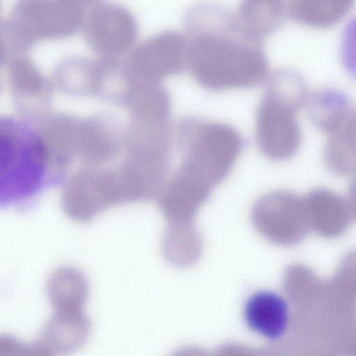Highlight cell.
I'll return each instance as SVG.
<instances>
[{
	"instance_id": "cell-8",
	"label": "cell",
	"mask_w": 356,
	"mask_h": 356,
	"mask_svg": "<svg viewBox=\"0 0 356 356\" xmlns=\"http://www.w3.org/2000/svg\"><path fill=\"white\" fill-rule=\"evenodd\" d=\"M44 325L41 340L55 355L64 356L80 348L87 341L90 323L83 311L58 309Z\"/></svg>"
},
{
	"instance_id": "cell-14",
	"label": "cell",
	"mask_w": 356,
	"mask_h": 356,
	"mask_svg": "<svg viewBox=\"0 0 356 356\" xmlns=\"http://www.w3.org/2000/svg\"><path fill=\"white\" fill-rule=\"evenodd\" d=\"M347 201L348 202L353 218L356 219V175L350 183Z\"/></svg>"
},
{
	"instance_id": "cell-4",
	"label": "cell",
	"mask_w": 356,
	"mask_h": 356,
	"mask_svg": "<svg viewBox=\"0 0 356 356\" xmlns=\"http://www.w3.org/2000/svg\"><path fill=\"white\" fill-rule=\"evenodd\" d=\"M250 218L256 231L278 245H296L309 231L303 197L288 191L261 196L254 204Z\"/></svg>"
},
{
	"instance_id": "cell-5",
	"label": "cell",
	"mask_w": 356,
	"mask_h": 356,
	"mask_svg": "<svg viewBox=\"0 0 356 356\" xmlns=\"http://www.w3.org/2000/svg\"><path fill=\"white\" fill-rule=\"evenodd\" d=\"M243 316L252 332L270 341L282 338L291 321L287 300L270 290H260L250 295L245 302Z\"/></svg>"
},
{
	"instance_id": "cell-7",
	"label": "cell",
	"mask_w": 356,
	"mask_h": 356,
	"mask_svg": "<svg viewBox=\"0 0 356 356\" xmlns=\"http://www.w3.org/2000/svg\"><path fill=\"white\" fill-rule=\"evenodd\" d=\"M187 39L175 30L163 32L152 39L143 52V66L154 81L179 74L187 70Z\"/></svg>"
},
{
	"instance_id": "cell-12",
	"label": "cell",
	"mask_w": 356,
	"mask_h": 356,
	"mask_svg": "<svg viewBox=\"0 0 356 356\" xmlns=\"http://www.w3.org/2000/svg\"><path fill=\"white\" fill-rule=\"evenodd\" d=\"M0 356H55L41 341L25 343L10 334L0 338Z\"/></svg>"
},
{
	"instance_id": "cell-6",
	"label": "cell",
	"mask_w": 356,
	"mask_h": 356,
	"mask_svg": "<svg viewBox=\"0 0 356 356\" xmlns=\"http://www.w3.org/2000/svg\"><path fill=\"white\" fill-rule=\"evenodd\" d=\"M303 200L309 230L326 238L338 237L346 230L353 218L347 199L318 188Z\"/></svg>"
},
{
	"instance_id": "cell-13",
	"label": "cell",
	"mask_w": 356,
	"mask_h": 356,
	"mask_svg": "<svg viewBox=\"0 0 356 356\" xmlns=\"http://www.w3.org/2000/svg\"><path fill=\"white\" fill-rule=\"evenodd\" d=\"M339 52L346 70L356 79V15L344 26L341 36Z\"/></svg>"
},
{
	"instance_id": "cell-9",
	"label": "cell",
	"mask_w": 356,
	"mask_h": 356,
	"mask_svg": "<svg viewBox=\"0 0 356 356\" xmlns=\"http://www.w3.org/2000/svg\"><path fill=\"white\" fill-rule=\"evenodd\" d=\"M285 6L277 1H245L234 13L241 28L252 38L263 42L281 26Z\"/></svg>"
},
{
	"instance_id": "cell-10",
	"label": "cell",
	"mask_w": 356,
	"mask_h": 356,
	"mask_svg": "<svg viewBox=\"0 0 356 356\" xmlns=\"http://www.w3.org/2000/svg\"><path fill=\"white\" fill-rule=\"evenodd\" d=\"M162 249L169 263L186 267L194 264L200 257L202 241L194 223L166 225Z\"/></svg>"
},
{
	"instance_id": "cell-1",
	"label": "cell",
	"mask_w": 356,
	"mask_h": 356,
	"mask_svg": "<svg viewBox=\"0 0 356 356\" xmlns=\"http://www.w3.org/2000/svg\"><path fill=\"white\" fill-rule=\"evenodd\" d=\"M187 70L213 91L255 87L268 79L263 42L250 36L234 13L213 3L191 6L184 17Z\"/></svg>"
},
{
	"instance_id": "cell-2",
	"label": "cell",
	"mask_w": 356,
	"mask_h": 356,
	"mask_svg": "<svg viewBox=\"0 0 356 356\" xmlns=\"http://www.w3.org/2000/svg\"><path fill=\"white\" fill-rule=\"evenodd\" d=\"M174 143L182 154L179 165L212 188L229 174L244 146L241 134L232 125L196 116L179 119Z\"/></svg>"
},
{
	"instance_id": "cell-11",
	"label": "cell",
	"mask_w": 356,
	"mask_h": 356,
	"mask_svg": "<svg viewBox=\"0 0 356 356\" xmlns=\"http://www.w3.org/2000/svg\"><path fill=\"white\" fill-rule=\"evenodd\" d=\"M47 291L54 309H83L88 298V287L81 273L74 268H63L49 277Z\"/></svg>"
},
{
	"instance_id": "cell-3",
	"label": "cell",
	"mask_w": 356,
	"mask_h": 356,
	"mask_svg": "<svg viewBox=\"0 0 356 356\" xmlns=\"http://www.w3.org/2000/svg\"><path fill=\"white\" fill-rule=\"evenodd\" d=\"M298 81L291 72L275 71L266 79L255 118V138L267 158L282 161L292 156L299 146V132L294 116Z\"/></svg>"
}]
</instances>
